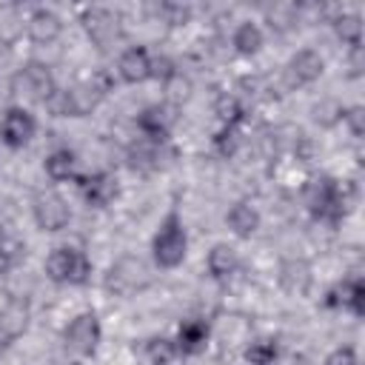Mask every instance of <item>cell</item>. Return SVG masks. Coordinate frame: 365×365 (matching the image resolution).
<instances>
[{
  "instance_id": "ffe728a7",
  "label": "cell",
  "mask_w": 365,
  "mask_h": 365,
  "mask_svg": "<svg viewBox=\"0 0 365 365\" xmlns=\"http://www.w3.org/2000/svg\"><path fill=\"white\" fill-rule=\"evenodd\" d=\"M208 274L214 277V279H228L234 271H237V265H240V259H237V251L231 248V245H214L211 251H208Z\"/></svg>"
},
{
  "instance_id": "484cf974",
  "label": "cell",
  "mask_w": 365,
  "mask_h": 365,
  "mask_svg": "<svg viewBox=\"0 0 365 365\" xmlns=\"http://www.w3.org/2000/svg\"><path fill=\"white\" fill-rule=\"evenodd\" d=\"M177 356H180L177 345L171 339H165V336H154L145 345V359L148 362H174Z\"/></svg>"
},
{
  "instance_id": "2e32d148",
  "label": "cell",
  "mask_w": 365,
  "mask_h": 365,
  "mask_svg": "<svg viewBox=\"0 0 365 365\" xmlns=\"http://www.w3.org/2000/svg\"><path fill=\"white\" fill-rule=\"evenodd\" d=\"M279 285L288 294H305L311 285V268L305 259H285L279 265Z\"/></svg>"
},
{
  "instance_id": "603a6c76",
  "label": "cell",
  "mask_w": 365,
  "mask_h": 365,
  "mask_svg": "<svg viewBox=\"0 0 365 365\" xmlns=\"http://www.w3.org/2000/svg\"><path fill=\"white\" fill-rule=\"evenodd\" d=\"M234 48L240 54H257L262 48V31L259 26L254 23H242L237 31H234Z\"/></svg>"
},
{
  "instance_id": "4fadbf2b",
  "label": "cell",
  "mask_w": 365,
  "mask_h": 365,
  "mask_svg": "<svg viewBox=\"0 0 365 365\" xmlns=\"http://www.w3.org/2000/svg\"><path fill=\"white\" fill-rule=\"evenodd\" d=\"M80 191H83L88 205L106 208L117 197V180L111 174H106V171H97L91 177H80Z\"/></svg>"
},
{
  "instance_id": "d590c367",
  "label": "cell",
  "mask_w": 365,
  "mask_h": 365,
  "mask_svg": "<svg viewBox=\"0 0 365 365\" xmlns=\"http://www.w3.org/2000/svg\"><path fill=\"white\" fill-rule=\"evenodd\" d=\"M17 3H31V0H17Z\"/></svg>"
},
{
  "instance_id": "e575fe53",
  "label": "cell",
  "mask_w": 365,
  "mask_h": 365,
  "mask_svg": "<svg viewBox=\"0 0 365 365\" xmlns=\"http://www.w3.org/2000/svg\"><path fill=\"white\" fill-rule=\"evenodd\" d=\"M254 3H268V0H254Z\"/></svg>"
},
{
  "instance_id": "6da1fadb",
  "label": "cell",
  "mask_w": 365,
  "mask_h": 365,
  "mask_svg": "<svg viewBox=\"0 0 365 365\" xmlns=\"http://www.w3.org/2000/svg\"><path fill=\"white\" fill-rule=\"evenodd\" d=\"M151 251H154L157 265H163V268H177L185 259L188 237H185V228H182V220H180L177 211H171L160 222V228H157V234L151 240Z\"/></svg>"
},
{
  "instance_id": "d6a6232c",
  "label": "cell",
  "mask_w": 365,
  "mask_h": 365,
  "mask_svg": "<svg viewBox=\"0 0 365 365\" xmlns=\"http://www.w3.org/2000/svg\"><path fill=\"white\" fill-rule=\"evenodd\" d=\"M328 362H356V354L351 348H339V351H334L328 356Z\"/></svg>"
},
{
  "instance_id": "ac0fdd59",
  "label": "cell",
  "mask_w": 365,
  "mask_h": 365,
  "mask_svg": "<svg viewBox=\"0 0 365 365\" xmlns=\"http://www.w3.org/2000/svg\"><path fill=\"white\" fill-rule=\"evenodd\" d=\"M29 325V305L20 302V299H11L3 311H0V331L9 336V339H17Z\"/></svg>"
},
{
  "instance_id": "cb8c5ba5",
  "label": "cell",
  "mask_w": 365,
  "mask_h": 365,
  "mask_svg": "<svg viewBox=\"0 0 365 365\" xmlns=\"http://www.w3.org/2000/svg\"><path fill=\"white\" fill-rule=\"evenodd\" d=\"M334 29H336V37L342 43H348L351 48H359L362 46V20L356 14H342L334 23Z\"/></svg>"
},
{
  "instance_id": "9a60e30c",
  "label": "cell",
  "mask_w": 365,
  "mask_h": 365,
  "mask_svg": "<svg viewBox=\"0 0 365 365\" xmlns=\"http://www.w3.org/2000/svg\"><path fill=\"white\" fill-rule=\"evenodd\" d=\"M208 334H211V331H208V322L191 317V319H185V322L180 325L174 345H177L180 354H200V351L208 345Z\"/></svg>"
},
{
  "instance_id": "7a4b0ae2",
  "label": "cell",
  "mask_w": 365,
  "mask_h": 365,
  "mask_svg": "<svg viewBox=\"0 0 365 365\" xmlns=\"http://www.w3.org/2000/svg\"><path fill=\"white\" fill-rule=\"evenodd\" d=\"M305 205L317 220H328V222H339L345 214V194L342 188L331 180V177H317L308 182L305 188Z\"/></svg>"
},
{
  "instance_id": "f1b7e54d",
  "label": "cell",
  "mask_w": 365,
  "mask_h": 365,
  "mask_svg": "<svg viewBox=\"0 0 365 365\" xmlns=\"http://www.w3.org/2000/svg\"><path fill=\"white\" fill-rule=\"evenodd\" d=\"M245 359H251V362H259V365H265V362H274V359H277V345H274V342H268V339L251 342V348L245 351Z\"/></svg>"
},
{
  "instance_id": "5bb4252c",
  "label": "cell",
  "mask_w": 365,
  "mask_h": 365,
  "mask_svg": "<svg viewBox=\"0 0 365 365\" xmlns=\"http://www.w3.org/2000/svg\"><path fill=\"white\" fill-rule=\"evenodd\" d=\"M117 71L125 83H143L151 77V54L143 46H131L120 54L117 60Z\"/></svg>"
},
{
  "instance_id": "3957f363",
  "label": "cell",
  "mask_w": 365,
  "mask_h": 365,
  "mask_svg": "<svg viewBox=\"0 0 365 365\" xmlns=\"http://www.w3.org/2000/svg\"><path fill=\"white\" fill-rule=\"evenodd\" d=\"M46 274L54 282H68V285H83L91 277V262L83 251L77 248H54L46 259Z\"/></svg>"
},
{
  "instance_id": "8fae6325",
  "label": "cell",
  "mask_w": 365,
  "mask_h": 365,
  "mask_svg": "<svg viewBox=\"0 0 365 365\" xmlns=\"http://www.w3.org/2000/svg\"><path fill=\"white\" fill-rule=\"evenodd\" d=\"M322 68H325L322 57L317 51H311V48H302V51H297L291 57L285 71H288V83L291 86H308L322 74Z\"/></svg>"
},
{
  "instance_id": "7c38bea8",
  "label": "cell",
  "mask_w": 365,
  "mask_h": 365,
  "mask_svg": "<svg viewBox=\"0 0 365 365\" xmlns=\"http://www.w3.org/2000/svg\"><path fill=\"white\" fill-rule=\"evenodd\" d=\"M137 125H140V131H143L148 140L160 143V140L168 137V131H171V125H174V108H171V106H148V108H143V114L137 117Z\"/></svg>"
},
{
  "instance_id": "83f0119b",
  "label": "cell",
  "mask_w": 365,
  "mask_h": 365,
  "mask_svg": "<svg viewBox=\"0 0 365 365\" xmlns=\"http://www.w3.org/2000/svg\"><path fill=\"white\" fill-rule=\"evenodd\" d=\"M214 148H217L220 157H234L237 148H240V131H237V125H222L217 131V137H214Z\"/></svg>"
},
{
  "instance_id": "4dcf8cb0",
  "label": "cell",
  "mask_w": 365,
  "mask_h": 365,
  "mask_svg": "<svg viewBox=\"0 0 365 365\" xmlns=\"http://www.w3.org/2000/svg\"><path fill=\"white\" fill-rule=\"evenodd\" d=\"M342 117H345V123H348V128H351L354 137H362L365 134V108L362 106H354V108L342 111Z\"/></svg>"
},
{
  "instance_id": "d6986e66",
  "label": "cell",
  "mask_w": 365,
  "mask_h": 365,
  "mask_svg": "<svg viewBox=\"0 0 365 365\" xmlns=\"http://www.w3.org/2000/svg\"><path fill=\"white\" fill-rule=\"evenodd\" d=\"M225 222H228V228H231L237 237H251V234L259 228V214H257L254 205H248V202H237V205L228 211Z\"/></svg>"
},
{
  "instance_id": "5b68a950",
  "label": "cell",
  "mask_w": 365,
  "mask_h": 365,
  "mask_svg": "<svg viewBox=\"0 0 365 365\" xmlns=\"http://www.w3.org/2000/svg\"><path fill=\"white\" fill-rule=\"evenodd\" d=\"M14 91L20 94V97H29V100H46L51 91H54V77H51V71H48V66L46 63H37V60H31V63H26L17 74H14Z\"/></svg>"
},
{
  "instance_id": "30bf717a",
  "label": "cell",
  "mask_w": 365,
  "mask_h": 365,
  "mask_svg": "<svg viewBox=\"0 0 365 365\" xmlns=\"http://www.w3.org/2000/svg\"><path fill=\"white\" fill-rule=\"evenodd\" d=\"M325 305L328 308H351L354 317H362L365 314V282L359 277H354V279L334 285L325 297Z\"/></svg>"
},
{
  "instance_id": "44dd1931",
  "label": "cell",
  "mask_w": 365,
  "mask_h": 365,
  "mask_svg": "<svg viewBox=\"0 0 365 365\" xmlns=\"http://www.w3.org/2000/svg\"><path fill=\"white\" fill-rule=\"evenodd\" d=\"M46 174L54 180V182H63L68 177H74V154L68 148H57L46 157Z\"/></svg>"
},
{
  "instance_id": "836d02e7",
  "label": "cell",
  "mask_w": 365,
  "mask_h": 365,
  "mask_svg": "<svg viewBox=\"0 0 365 365\" xmlns=\"http://www.w3.org/2000/svg\"><path fill=\"white\" fill-rule=\"evenodd\" d=\"M9 345H11V339H9V336H6L3 331H0V354H3V351H6Z\"/></svg>"
},
{
  "instance_id": "f546056e",
  "label": "cell",
  "mask_w": 365,
  "mask_h": 365,
  "mask_svg": "<svg viewBox=\"0 0 365 365\" xmlns=\"http://www.w3.org/2000/svg\"><path fill=\"white\" fill-rule=\"evenodd\" d=\"M151 77L160 83H171L177 77V68L168 57H151Z\"/></svg>"
},
{
  "instance_id": "1f68e13d",
  "label": "cell",
  "mask_w": 365,
  "mask_h": 365,
  "mask_svg": "<svg viewBox=\"0 0 365 365\" xmlns=\"http://www.w3.org/2000/svg\"><path fill=\"white\" fill-rule=\"evenodd\" d=\"M14 262H17V245L0 240V277L9 274V268H11Z\"/></svg>"
},
{
  "instance_id": "4316f807",
  "label": "cell",
  "mask_w": 365,
  "mask_h": 365,
  "mask_svg": "<svg viewBox=\"0 0 365 365\" xmlns=\"http://www.w3.org/2000/svg\"><path fill=\"white\" fill-rule=\"evenodd\" d=\"M214 111H217V117L222 120V125H237L240 120H242V103L234 97V94H222L220 100H217V106H214Z\"/></svg>"
},
{
  "instance_id": "277c9868",
  "label": "cell",
  "mask_w": 365,
  "mask_h": 365,
  "mask_svg": "<svg viewBox=\"0 0 365 365\" xmlns=\"http://www.w3.org/2000/svg\"><path fill=\"white\" fill-rule=\"evenodd\" d=\"M148 268H145V262L143 259H137V257H123V259H117L114 265H111V271H108V288L114 291V294H134V291H140V288H145L148 285Z\"/></svg>"
},
{
  "instance_id": "52a82bcc",
  "label": "cell",
  "mask_w": 365,
  "mask_h": 365,
  "mask_svg": "<svg viewBox=\"0 0 365 365\" xmlns=\"http://www.w3.org/2000/svg\"><path fill=\"white\" fill-rule=\"evenodd\" d=\"M63 339H66V348L74 351V354H80V356L94 354V348H97V342H100V319H97V314H91V311L77 314V317L68 322Z\"/></svg>"
},
{
  "instance_id": "d4e9b609",
  "label": "cell",
  "mask_w": 365,
  "mask_h": 365,
  "mask_svg": "<svg viewBox=\"0 0 365 365\" xmlns=\"http://www.w3.org/2000/svg\"><path fill=\"white\" fill-rule=\"evenodd\" d=\"M43 103H46V108H48L54 117H77V106H74L71 88H54Z\"/></svg>"
},
{
  "instance_id": "ba28073f",
  "label": "cell",
  "mask_w": 365,
  "mask_h": 365,
  "mask_svg": "<svg viewBox=\"0 0 365 365\" xmlns=\"http://www.w3.org/2000/svg\"><path fill=\"white\" fill-rule=\"evenodd\" d=\"M83 29L88 34V40L100 48H108L111 43L120 40V20L117 14H111L108 9H91L83 14Z\"/></svg>"
},
{
  "instance_id": "7402d4cb",
  "label": "cell",
  "mask_w": 365,
  "mask_h": 365,
  "mask_svg": "<svg viewBox=\"0 0 365 365\" xmlns=\"http://www.w3.org/2000/svg\"><path fill=\"white\" fill-rule=\"evenodd\" d=\"M160 160V151L154 145V140H143V143H134L128 148V165L134 171H151Z\"/></svg>"
},
{
  "instance_id": "9c48e42d",
  "label": "cell",
  "mask_w": 365,
  "mask_h": 365,
  "mask_svg": "<svg viewBox=\"0 0 365 365\" xmlns=\"http://www.w3.org/2000/svg\"><path fill=\"white\" fill-rule=\"evenodd\" d=\"M34 117L26 111V108H20V106H14V108H9L6 111V117H3V123H0V137H3V143L9 145V148H23L31 137H34Z\"/></svg>"
},
{
  "instance_id": "e0dca14e",
  "label": "cell",
  "mask_w": 365,
  "mask_h": 365,
  "mask_svg": "<svg viewBox=\"0 0 365 365\" xmlns=\"http://www.w3.org/2000/svg\"><path fill=\"white\" fill-rule=\"evenodd\" d=\"M29 37L34 40V43H51V40H57L60 37V29H63V23H60V17L54 14V11H46V9H40V11H34L31 17H29Z\"/></svg>"
},
{
  "instance_id": "8992f818",
  "label": "cell",
  "mask_w": 365,
  "mask_h": 365,
  "mask_svg": "<svg viewBox=\"0 0 365 365\" xmlns=\"http://www.w3.org/2000/svg\"><path fill=\"white\" fill-rule=\"evenodd\" d=\"M31 211H34V222H37L43 231H60V228H66L68 220H71L68 202H66L57 191H40V194H34Z\"/></svg>"
}]
</instances>
